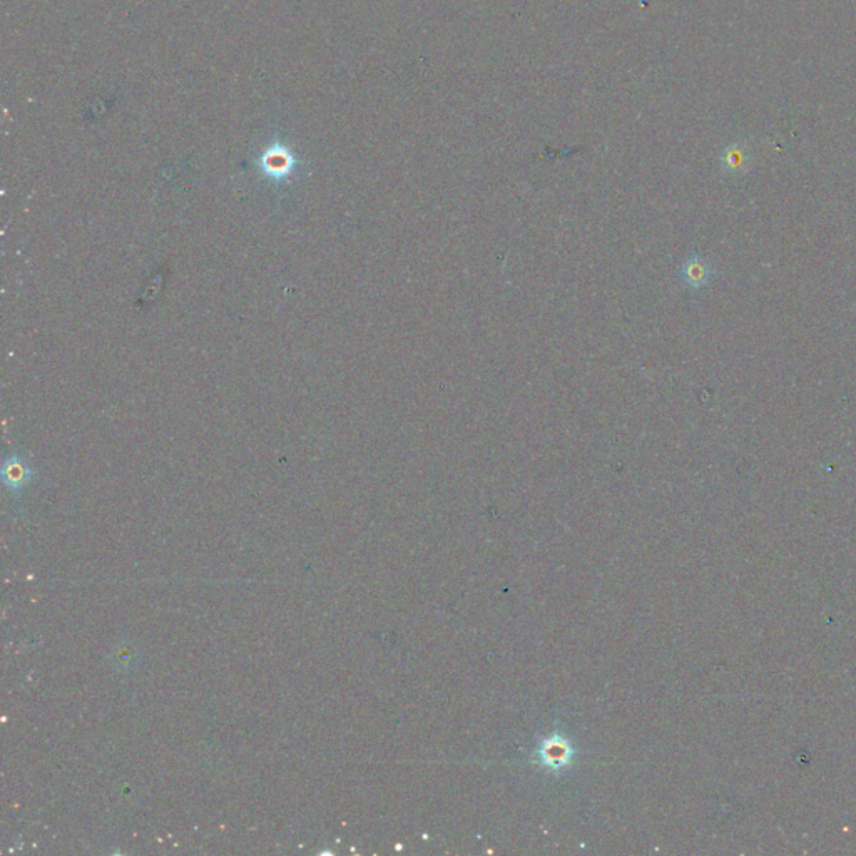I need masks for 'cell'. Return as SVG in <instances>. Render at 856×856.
<instances>
[{
    "mask_svg": "<svg viewBox=\"0 0 856 856\" xmlns=\"http://www.w3.org/2000/svg\"><path fill=\"white\" fill-rule=\"evenodd\" d=\"M570 748L565 741H557V740H550L545 742L544 749H542V760H544V764L552 766V768H557V766L565 764L570 760Z\"/></svg>",
    "mask_w": 856,
    "mask_h": 856,
    "instance_id": "3",
    "label": "cell"
},
{
    "mask_svg": "<svg viewBox=\"0 0 856 856\" xmlns=\"http://www.w3.org/2000/svg\"><path fill=\"white\" fill-rule=\"evenodd\" d=\"M296 167V156L281 140H275L263 151L260 158V169L273 181L289 178Z\"/></svg>",
    "mask_w": 856,
    "mask_h": 856,
    "instance_id": "1",
    "label": "cell"
},
{
    "mask_svg": "<svg viewBox=\"0 0 856 856\" xmlns=\"http://www.w3.org/2000/svg\"><path fill=\"white\" fill-rule=\"evenodd\" d=\"M25 475V468L19 462L6 463V467H3V479H6L7 486H10L12 488L22 487L27 480Z\"/></svg>",
    "mask_w": 856,
    "mask_h": 856,
    "instance_id": "4",
    "label": "cell"
},
{
    "mask_svg": "<svg viewBox=\"0 0 856 856\" xmlns=\"http://www.w3.org/2000/svg\"><path fill=\"white\" fill-rule=\"evenodd\" d=\"M713 267L709 261L699 255H691L682 261L679 268V280L686 288L689 289H702L713 280Z\"/></svg>",
    "mask_w": 856,
    "mask_h": 856,
    "instance_id": "2",
    "label": "cell"
},
{
    "mask_svg": "<svg viewBox=\"0 0 856 856\" xmlns=\"http://www.w3.org/2000/svg\"><path fill=\"white\" fill-rule=\"evenodd\" d=\"M112 658L117 659V667H136V652L129 646H119Z\"/></svg>",
    "mask_w": 856,
    "mask_h": 856,
    "instance_id": "5",
    "label": "cell"
}]
</instances>
